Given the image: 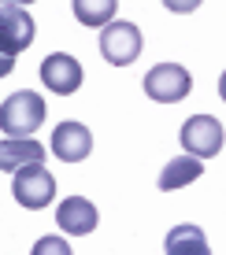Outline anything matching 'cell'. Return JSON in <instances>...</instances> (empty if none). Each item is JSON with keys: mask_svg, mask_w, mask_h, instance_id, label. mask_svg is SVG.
<instances>
[{"mask_svg": "<svg viewBox=\"0 0 226 255\" xmlns=\"http://www.w3.org/2000/svg\"><path fill=\"white\" fill-rule=\"evenodd\" d=\"M45 96L19 89L0 104V129H4V137H33V129L45 126Z\"/></svg>", "mask_w": 226, "mask_h": 255, "instance_id": "1", "label": "cell"}, {"mask_svg": "<svg viewBox=\"0 0 226 255\" xmlns=\"http://www.w3.org/2000/svg\"><path fill=\"white\" fill-rule=\"evenodd\" d=\"M182 148H186L189 155H201V159H212V155H219L223 152V122L219 119H212V115H193V119H186L182 122Z\"/></svg>", "mask_w": 226, "mask_h": 255, "instance_id": "5", "label": "cell"}, {"mask_svg": "<svg viewBox=\"0 0 226 255\" xmlns=\"http://www.w3.org/2000/svg\"><path fill=\"white\" fill-rule=\"evenodd\" d=\"M204 0H163V7L167 11H175V15H189V11H197Z\"/></svg>", "mask_w": 226, "mask_h": 255, "instance_id": "14", "label": "cell"}, {"mask_svg": "<svg viewBox=\"0 0 226 255\" xmlns=\"http://www.w3.org/2000/svg\"><path fill=\"white\" fill-rule=\"evenodd\" d=\"M11 192H15V204L26 207V211H41L52 204L56 196V178L45 170L41 163H30V166H19L11 174Z\"/></svg>", "mask_w": 226, "mask_h": 255, "instance_id": "3", "label": "cell"}, {"mask_svg": "<svg viewBox=\"0 0 226 255\" xmlns=\"http://www.w3.org/2000/svg\"><path fill=\"white\" fill-rule=\"evenodd\" d=\"M167 255H208L212 248H208V241H204V233L197 230L193 222H186V226H175V230L167 233Z\"/></svg>", "mask_w": 226, "mask_h": 255, "instance_id": "12", "label": "cell"}, {"mask_svg": "<svg viewBox=\"0 0 226 255\" xmlns=\"http://www.w3.org/2000/svg\"><path fill=\"white\" fill-rule=\"evenodd\" d=\"M204 174V159L201 155H178V159H171L167 166H163V174H160V185L163 192H171V189H182V185H189V181H197Z\"/></svg>", "mask_w": 226, "mask_h": 255, "instance_id": "11", "label": "cell"}, {"mask_svg": "<svg viewBox=\"0 0 226 255\" xmlns=\"http://www.w3.org/2000/svg\"><path fill=\"white\" fill-rule=\"evenodd\" d=\"M56 222H59V230H63V233L85 237V233L97 230V207H93L85 196H71V200H63V204H59Z\"/></svg>", "mask_w": 226, "mask_h": 255, "instance_id": "9", "label": "cell"}, {"mask_svg": "<svg viewBox=\"0 0 226 255\" xmlns=\"http://www.w3.org/2000/svg\"><path fill=\"white\" fill-rule=\"evenodd\" d=\"M33 252L45 255V252H63V244H56V237H45L41 244H33Z\"/></svg>", "mask_w": 226, "mask_h": 255, "instance_id": "15", "label": "cell"}, {"mask_svg": "<svg viewBox=\"0 0 226 255\" xmlns=\"http://www.w3.org/2000/svg\"><path fill=\"white\" fill-rule=\"evenodd\" d=\"M33 37H37V26H33L30 11H26L22 4H0V52H4L0 74L11 70V59L30 48Z\"/></svg>", "mask_w": 226, "mask_h": 255, "instance_id": "2", "label": "cell"}, {"mask_svg": "<svg viewBox=\"0 0 226 255\" xmlns=\"http://www.w3.org/2000/svg\"><path fill=\"white\" fill-rule=\"evenodd\" d=\"M41 159H45V144H37L30 137H4V144H0V166L7 174H15L19 166L41 163Z\"/></svg>", "mask_w": 226, "mask_h": 255, "instance_id": "10", "label": "cell"}, {"mask_svg": "<svg viewBox=\"0 0 226 255\" xmlns=\"http://www.w3.org/2000/svg\"><path fill=\"white\" fill-rule=\"evenodd\" d=\"M189 89H193V74L178 63H160L145 74V93L156 104H178L189 96Z\"/></svg>", "mask_w": 226, "mask_h": 255, "instance_id": "6", "label": "cell"}, {"mask_svg": "<svg viewBox=\"0 0 226 255\" xmlns=\"http://www.w3.org/2000/svg\"><path fill=\"white\" fill-rule=\"evenodd\" d=\"M4 4H33V0H4Z\"/></svg>", "mask_w": 226, "mask_h": 255, "instance_id": "17", "label": "cell"}, {"mask_svg": "<svg viewBox=\"0 0 226 255\" xmlns=\"http://www.w3.org/2000/svg\"><path fill=\"white\" fill-rule=\"evenodd\" d=\"M74 19L82 26H93V30H104L119 11V0H71Z\"/></svg>", "mask_w": 226, "mask_h": 255, "instance_id": "13", "label": "cell"}, {"mask_svg": "<svg viewBox=\"0 0 226 255\" xmlns=\"http://www.w3.org/2000/svg\"><path fill=\"white\" fill-rule=\"evenodd\" d=\"M219 96L226 100V70H223V78H219Z\"/></svg>", "mask_w": 226, "mask_h": 255, "instance_id": "16", "label": "cell"}, {"mask_svg": "<svg viewBox=\"0 0 226 255\" xmlns=\"http://www.w3.org/2000/svg\"><path fill=\"white\" fill-rule=\"evenodd\" d=\"M52 155L63 163H82L85 155L93 152V133L89 126H82V122H59L56 129H52V140H48Z\"/></svg>", "mask_w": 226, "mask_h": 255, "instance_id": "8", "label": "cell"}, {"mask_svg": "<svg viewBox=\"0 0 226 255\" xmlns=\"http://www.w3.org/2000/svg\"><path fill=\"white\" fill-rule=\"evenodd\" d=\"M82 63H78L74 56H67V52H52V56L41 59V82H45L48 93H59V96H71L78 93V85H82Z\"/></svg>", "mask_w": 226, "mask_h": 255, "instance_id": "7", "label": "cell"}, {"mask_svg": "<svg viewBox=\"0 0 226 255\" xmlns=\"http://www.w3.org/2000/svg\"><path fill=\"white\" fill-rule=\"evenodd\" d=\"M145 48V37L134 22H108L100 33V56L111 67H130Z\"/></svg>", "mask_w": 226, "mask_h": 255, "instance_id": "4", "label": "cell"}]
</instances>
